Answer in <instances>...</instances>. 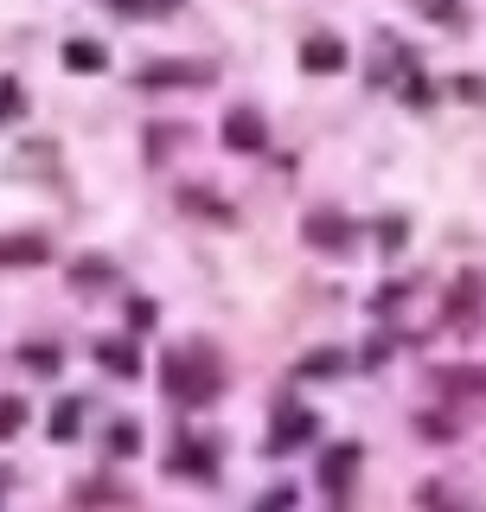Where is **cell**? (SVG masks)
<instances>
[{"label": "cell", "instance_id": "obj_8", "mask_svg": "<svg viewBox=\"0 0 486 512\" xmlns=\"http://www.w3.org/2000/svg\"><path fill=\"white\" fill-rule=\"evenodd\" d=\"M352 468H359V448H333V455H327V487H333V493H346Z\"/></svg>", "mask_w": 486, "mask_h": 512}, {"label": "cell", "instance_id": "obj_6", "mask_svg": "<svg viewBox=\"0 0 486 512\" xmlns=\"http://www.w3.org/2000/svg\"><path fill=\"white\" fill-rule=\"evenodd\" d=\"M180 474H192V480L218 474V448H205V442H180Z\"/></svg>", "mask_w": 486, "mask_h": 512}, {"label": "cell", "instance_id": "obj_17", "mask_svg": "<svg viewBox=\"0 0 486 512\" xmlns=\"http://www.w3.org/2000/svg\"><path fill=\"white\" fill-rule=\"evenodd\" d=\"M109 448H116V455H135V429H128V423H122V429H116V436H109Z\"/></svg>", "mask_w": 486, "mask_h": 512}, {"label": "cell", "instance_id": "obj_9", "mask_svg": "<svg viewBox=\"0 0 486 512\" xmlns=\"http://www.w3.org/2000/svg\"><path fill=\"white\" fill-rule=\"evenodd\" d=\"M301 231H307V244H346V224L327 218V212H320V218H307Z\"/></svg>", "mask_w": 486, "mask_h": 512}, {"label": "cell", "instance_id": "obj_11", "mask_svg": "<svg viewBox=\"0 0 486 512\" xmlns=\"http://www.w3.org/2000/svg\"><path fill=\"white\" fill-rule=\"evenodd\" d=\"M64 58H71V71H103V52H96L90 39H71V52H64Z\"/></svg>", "mask_w": 486, "mask_h": 512}, {"label": "cell", "instance_id": "obj_16", "mask_svg": "<svg viewBox=\"0 0 486 512\" xmlns=\"http://www.w3.org/2000/svg\"><path fill=\"white\" fill-rule=\"evenodd\" d=\"M20 416H26V410L7 397V404H0V436H13V429H20Z\"/></svg>", "mask_w": 486, "mask_h": 512}, {"label": "cell", "instance_id": "obj_3", "mask_svg": "<svg viewBox=\"0 0 486 512\" xmlns=\"http://www.w3.org/2000/svg\"><path fill=\"white\" fill-rule=\"evenodd\" d=\"M52 256V244H45L39 231H26V237H0V269H26V263H45Z\"/></svg>", "mask_w": 486, "mask_h": 512}, {"label": "cell", "instance_id": "obj_2", "mask_svg": "<svg viewBox=\"0 0 486 512\" xmlns=\"http://www.w3.org/2000/svg\"><path fill=\"white\" fill-rule=\"evenodd\" d=\"M263 141H269V128L256 109H231L224 116V148H237V154H263Z\"/></svg>", "mask_w": 486, "mask_h": 512}, {"label": "cell", "instance_id": "obj_4", "mask_svg": "<svg viewBox=\"0 0 486 512\" xmlns=\"http://www.w3.org/2000/svg\"><path fill=\"white\" fill-rule=\"evenodd\" d=\"M307 71H339V64H346V45L339 39H327V32H320V39H307Z\"/></svg>", "mask_w": 486, "mask_h": 512}, {"label": "cell", "instance_id": "obj_15", "mask_svg": "<svg viewBox=\"0 0 486 512\" xmlns=\"http://www.w3.org/2000/svg\"><path fill=\"white\" fill-rule=\"evenodd\" d=\"M301 372H320V378H327V372H339V352H314V359H307Z\"/></svg>", "mask_w": 486, "mask_h": 512}, {"label": "cell", "instance_id": "obj_10", "mask_svg": "<svg viewBox=\"0 0 486 512\" xmlns=\"http://www.w3.org/2000/svg\"><path fill=\"white\" fill-rule=\"evenodd\" d=\"M96 359H103V365H116L122 378H135V372H141V365H135V346H128V340H116V346L103 340V352H96Z\"/></svg>", "mask_w": 486, "mask_h": 512}, {"label": "cell", "instance_id": "obj_13", "mask_svg": "<svg viewBox=\"0 0 486 512\" xmlns=\"http://www.w3.org/2000/svg\"><path fill=\"white\" fill-rule=\"evenodd\" d=\"M52 436H64V442L77 436V404H64V410H52Z\"/></svg>", "mask_w": 486, "mask_h": 512}, {"label": "cell", "instance_id": "obj_12", "mask_svg": "<svg viewBox=\"0 0 486 512\" xmlns=\"http://www.w3.org/2000/svg\"><path fill=\"white\" fill-rule=\"evenodd\" d=\"M26 365H32V372H58V365H64V359H58V352H52V346H26Z\"/></svg>", "mask_w": 486, "mask_h": 512}, {"label": "cell", "instance_id": "obj_7", "mask_svg": "<svg viewBox=\"0 0 486 512\" xmlns=\"http://www.w3.org/2000/svg\"><path fill=\"white\" fill-rule=\"evenodd\" d=\"M307 436H314V416H307V410H282V423H275V448H295Z\"/></svg>", "mask_w": 486, "mask_h": 512}, {"label": "cell", "instance_id": "obj_14", "mask_svg": "<svg viewBox=\"0 0 486 512\" xmlns=\"http://www.w3.org/2000/svg\"><path fill=\"white\" fill-rule=\"evenodd\" d=\"M474 301H480V282H461V288H455V320H467V308H474Z\"/></svg>", "mask_w": 486, "mask_h": 512}, {"label": "cell", "instance_id": "obj_18", "mask_svg": "<svg viewBox=\"0 0 486 512\" xmlns=\"http://www.w3.org/2000/svg\"><path fill=\"white\" fill-rule=\"evenodd\" d=\"M13 103H20V90H13V84H0V116H13Z\"/></svg>", "mask_w": 486, "mask_h": 512}, {"label": "cell", "instance_id": "obj_1", "mask_svg": "<svg viewBox=\"0 0 486 512\" xmlns=\"http://www.w3.org/2000/svg\"><path fill=\"white\" fill-rule=\"evenodd\" d=\"M167 391L180 397V404H205V397L218 391V372L205 359H167Z\"/></svg>", "mask_w": 486, "mask_h": 512}, {"label": "cell", "instance_id": "obj_5", "mask_svg": "<svg viewBox=\"0 0 486 512\" xmlns=\"http://www.w3.org/2000/svg\"><path fill=\"white\" fill-rule=\"evenodd\" d=\"M205 64H154V71H141V84H205Z\"/></svg>", "mask_w": 486, "mask_h": 512}]
</instances>
